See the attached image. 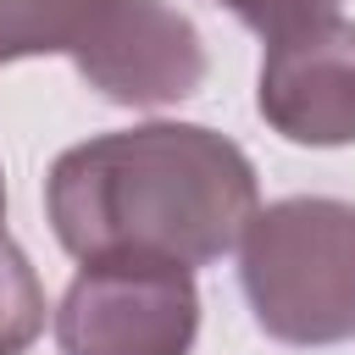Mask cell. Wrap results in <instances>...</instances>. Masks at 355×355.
<instances>
[{
	"instance_id": "cell-1",
	"label": "cell",
	"mask_w": 355,
	"mask_h": 355,
	"mask_svg": "<svg viewBox=\"0 0 355 355\" xmlns=\"http://www.w3.org/2000/svg\"><path fill=\"white\" fill-rule=\"evenodd\" d=\"M261 189L250 155L200 122H144L94 133L55 155L44 211L61 250L83 261L211 266L239 250Z\"/></svg>"
},
{
	"instance_id": "cell-2",
	"label": "cell",
	"mask_w": 355,
	"mask_h": 355,
	"mask_svg": "<svg viewBox=\"0 0 355 355\" xmlns=\"http://www.w3.org/2000/svg\"><path fill=\"white\" fill-rule=\"evenodd\" d=\"M239 283L255 327L294 349L355 338V205L288 194L255 205L239 233Z\"/></svg>"
},
{
	"instance_id": "cell-3",
	"label": "cell",
	"mask_w": 355,
	"mask_h": 355,
	"mask_svg": "<svg viewBox=\"0 0 355 355\" xmlns=\"http://www.w3.org/2000/svg\"><path fill=\"white\" fill-rule=\"evenodd\" d=\"M194 333V272L166 261H83L55 305L61 355H189Z\"/></svg>"
},
{
	"instance_id": "cell-4",
	"label": "cell",
	"mask_w": 355,
	"mask_h": 355,
	"mask_svg": "<svg viewBox=\"0 0 355 355\" xmlns=\"http://www.w3.org/2000/svg\"><path fill=\"white\" fill-rule=\"evenodd\" d=\"M78 78L111 105H178L205 83L200 28L172 0H111L94 39L72 55Z\"/></svg>"
},
{
	"instance_id": "cell-5",
	"label": "cell",
	"mask_w": 355,
	"mask_h": 355,
	"mask_svg": "<svg viewBox=\"0 0 355 355\" xmlns=\"http://www.w3.org/2000/svg\"><path fill=\"white\" fill-rule=\"evenodd\" d=\"M255 111L288 144L311 150L355 144V22L327 17L305 33L266 44L255 78Z\"/></svg>"
},
{
	"instance_id": "cell-6",
	"label": "cell",
	"mask_w": 355,
	"mask_h": 355,
	"mask_svg": "<svg viewBox=\"0 0 355 355\" xmlns=\"http://www.w3.org/2000/svg\"><path fill=\"white\" fill-rule=\"evenodd\" d=\"M111 0H0V67L33 55H78Z\"/></svg>"
},
{
	"instance_id": "cell-7",
	"label": "cell",
	"mask_w": 355,
	"mask_h": 355,
	"mask_svg": "<svg viewBox=\"0 0 355 355\" xmlns=\"http://www.w3.org/2000/svg\"><path fill=\"white\" fill-rule=\"evenodd\" d=\"M44 283L33 272V261L0 239V355H22L39 333H44Z\"/></svg>"
},
{
	"instance_id": "cell-8",
	"label": "cell",
	"mask_w": 355,
	"mask_h": 355,
	"mask_svg": "<svg viewBox=\"0 0 355 355\" xmlns=\"http://www.w3.org/2000/svg\"><path fill=\"white\" fill-rule=\"evenodd\" d=\"M250 33H261L266 44L288 39V33H305L327 17H338V0H222Z\"/></svg>"
},
{
	"instance_id": "cell-9",
	"label": "cell",
	"mask_w": 355,
	"mask_h": 355,
	"mask_svg": "<svg viewBox=\"0 0 355 355\" xmlns=\"http://www.w3.org/2000/svg\"><path fill=\"white\" fill-rule=\"evenodd\" d=\"M0 239H6V172H0Z\"/></svg>"
}]
</instances>
